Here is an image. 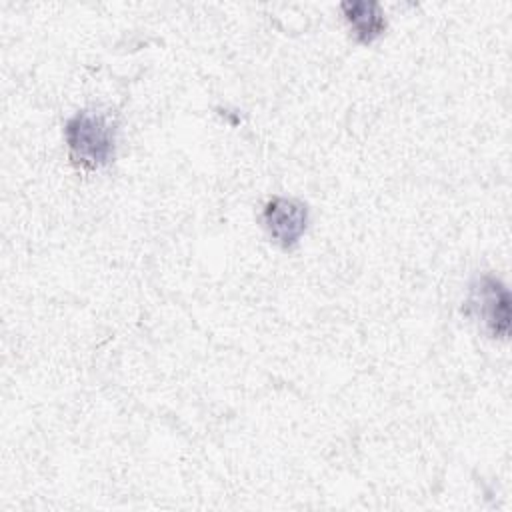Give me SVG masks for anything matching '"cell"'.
Returning <instances> with one entry per match:
<instances>
[{"label": "cell", "mask_w": 512, "mask_h": 512, "mask_svg": "<svg viewBox=\"0 0 512 512\" xmlns=\"http://www.w3.org/2000/svg\"><path fill=\"white\" fill-rule=\"evenodd\" d=\"M68 156L82 170L104 168L116 150V124L106 112L80 110L64 126Z\"/></svg>", "instance_id": "1"}, {"label": "cell", "mask_w": 512, "mask_h": 512, "mask_svg": "<svg viewBox=\"0 0 512 512\" xmlns=\"http://www.w3.org/2000/svg\"><path fill=\"white\" fill-rule=\"evenodd\" d=\"M464 314L482 324L492 338H506L510 330V296L506 286L492 274H484L470 284Z\"/></svg>", "instance_id": "2"}, {"label": "cell", "mask_w": 512, "mask_h": 512, "mask_svg": "<svg viewBox=\"0 0 512 512\" xmlns=\"http://www.w3.org/2000/svg\"><path fill=\"white\" fill-rule=\"evenodd\" d=\"M262 226L274 244L292 250L308 228V206L296 198L272 196L262 208Z\"/></svg>", "instance_id": "3"}, {"label": "cell", "mask_w": 512, "mask_h": 512, "mask_svg": "<svg viewBox=\"0 0 512 512\" xmlns=\"http://www.w3.org/2000/svg\"><path fill=\"white\" fill-rule=\"evenodd\" d=\"M344 18L360 44H370L386 30V18L376 2H344Z\"/></svg>", "instance_id": "4"}]
</instances>
